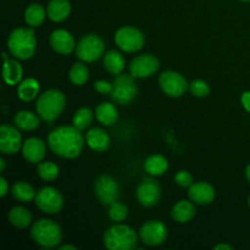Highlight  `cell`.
Instances as JSON below:
<instances>
[{"mask_svg":"<svg viewBox=\"0 0 250 250\" xmlns=\"http://www.w3.org/2000/svg\"><path fill=\"white\" fill-rule=\"evenodd\" d=\"M48 144L55 155L63 159H75L82 151L84 138L75 126H61L49 133Z\"/></svg>","mask_w":250,"mask_h":250,"instance_id":"6da1fadb","label":"cell"},{"mask_svg":"<svg viewBox=\"0 0 250 250\" xmlns=\"http://www.w3.org/2000/svg\"><path fill=\"white\" fill-rule=\"evenodd\" d=\"M10 54L20 60H27L34 55L37 49L36 33L32 28H16L7 38Z\"/></svg>","mask_w":250,"mask_h":250,"instance_id":"7a4b0ae2","label":"cell"},{"mask_svg":"<svg viewBox=\"0 0 250 250\" xmlns=\"http://www.w3.org/2000/svg\"><path fill=\"white\" fill-rule=\"evenodd\" d=\"M66 105V97L61 90L49 89L37 99L36 110L43 121L53 122L62 114Z\"/></svg>","mask_w":250,"mask_h":250,"instance_id":"3957f363","label":"cell"},{"mask_svg":"<svg viewBox=\"0 0 250 250\" xmlns=\"http://www.w3.org/2000/svg\"><path fill=\"white\" fill-rule=\"evenodd\" d=\"M31 238L42 248H55L62 239V231L54 220L41 219L32 225Z\"/></svg>","mask_w":250,"mask_h":250,"instance_id":"277c9868","label":"cell"},{"mask_svg":"<svg viewBox=\"0 0 250 250\" xmlns=\"http://www.w3.org/2000/svg\"><path fill=\"white\" fill-rule=\"evenodd\" d=\"M136 231L127 225L116 224L104 233V246L109 250H132L137 247Z\"/></svg>","mask_w":250,"mask_h":250,"instance_id":"5b68a950","label":"cell"},{"mask_svg":"<svg viewBox=\"0 0 250 250\" xmlns=\"http://www.w3.org/2000/svg\"><path fill=\"white\" fill-rule=\"evenodd\" d=\"M105 51L104 41L97 34H85L76 45V55L84 62L99 60Z\"/></svg>","mask_w":250,"mask_h":250,"instance_id":"8992f818","label":"cell"},{"mask_svg":"<svg viewBox=\"0 0 250 250\" xmlns=\"http://www.w3.org/2000/svg\"><path fill=\"white\" fill-rule=\"evenodd\" d=\"M138 93L134 77L132 75H119L112 82L111 98L120 105H127L134 100Z\"/></svg>","mask_w":250,"mask_h":250,"instance_id":"52a82bcc","label":"cell"},{"mask_svg":"<svg viewBox=\"0 0 250 250\" xmlns=\"http://www.w3.org/2000/svg\"><path fill=\"white\" fill-rule=\"evenodd\" d=\"M144 34L136 27L124 26L115 33V43L126 53H136L144 45Z\"/></svg>","mask_w":250,"mask_h":250,"instance_id":"ba28073f","label":"cell"},{"mask_svg":"<svg viewBox=\"0 0 250 250\" xmlns=\"http://www.w3.org/2000/svg\"><path fill=\"white\" fill-rule=\"evenodd\" d=\"M37 208L44 214L54 215L61 211L63 207L62 194L54 187H43L37 192L34 198Z\"/></svg>","mask_w":250,"mask_h":250,"instance_id":"9c48e42d","label":"cell"},{"mask_svg":"<svg viewBox=\"0 0 250 250\" xmlns=\"http://www.w3.org/2000/svg\"><path fill=\"white\" fill-rule=\"evenodd\" d=\"M139 238L142 243L148 247H158L167 238V227L159 220L146 222L139 229Z\"/></svg>","mask_w":250,"mask_h":250,"instance_id":"30bf717a","label":"cell"},{"mask_svg":"<svg viewBox=\"0 0 250 250\" xmlns=\"http://www.w3.org/2000/svg\"><path fill=\"white\" fill-rule=\"evenodd\" d=\"M159 85L166 95L171 98L182 97L188 89L187 80L176 71H165L159 77Z\"/></svg>","mask_w":250,"mask_h":250,"instance_id":"8fae6325","label":"cell"},{"mask_svg":"<svg viewBox=\"0 0 250 250\" xmlns=\"http://www.w3.org/2000/svg\"><path fill=\"white\" fill-rule=\"evenodd\" d=\"M94 193L102 204L110 205L119 199L120 186L114 177L109 175H103L95 181Z\"/></svg>","mask_w":250,"mask_h":250,"instance_id":"7c38bea8","label":"cell"},{"mask_svg":"<svg viewBox=\"0 0 250 250\" xmlns=\"http://www.w3.org/2000/svg\"><path fill=\"white\" fill-rule=\"evenodd\" d=\"M159 60L151 54H142L129 63V75L134 78H146L153 76L159 70Z\"/></svg>","mask_w":250,"mask_h":250,"instance_id":"4fadbf2b","label":"cell"},{"mask_svg":"<svg viewBox=\"0 0 250 250\" xmlns=\"http://www.w3.org/2000/svg\"><path fill=\"white\" fill-rule=\"evenodd\" d=\"M160 194V186L153 177L143 178L137 187V199L146 208H151L158 204Z\"/></svg>","mask_w":250,"mask_h":250,"instance_id":"5bb4252c","label":"cell"},{"mask_svg":"<svg viewBox=\"0 0 250 250\" xmlns=\"http://www.w3.org/2000/svg\"><path fill=\"white\" fill-rule=\"evenodd\" d=\"M22 144L23 143L19 129L10 125H2L0 127V150L2 154H16L20 148H22Z\"/></svg>","mask_w":250,"mask_h":250,"instance_id":"9a60e30c","label":"cell"},{"mask_svg":"<svg viewBox=\"0 0 250 250\" xmlns=\"http://www.w3.org/2000/svg\"><path fill=\"white\" fill-rule=\"evenodd\" d=\"M50 45L60 55H68L76 49L75 39L66 29H55L50 34Z\"/></svg>","mask_w":250,"mask_h":250,"instance_id":"2e32d148","label":"cell"},{"mask_svg":"<svg viewBox=\"0 0 250 250\" xmlns=\"http://www.w3.org/2000/svg\"><path fill=\"white\" fill-rule=\"evenodd\" d=\"M215 188L208 182L193 183L188 188V197L193 203L198 205H208L214 202Z\"/></svg>","mask_w":250,"mask_h":250,"instance_id":"e0dca14e","label":"cell"},{"mask_svg":"<svg viewBox=\"0 0 250 250\" xmlns=\"http://www.w3.org/2000/svg\"><path fill=\"white\" fill-rule=\"evenodd\" d=\"M46 153V146L42 139L37 137L28 138L22 144V155L28 163L39 164Z\"/></svg>","mask_w":250,"mask_h":250,"instance_id":"ac0fdd59","label":"cell"},{"mask_svg":"<svg viewBox=\"0 0 250 250\" xmlns=\"http://www.w3.org/2000/svg\"><path fill=\"white\" fill-rule=\"evenodd\" d=\"M85 141H87L88 146L92 150L98 151V153H103V151L107 150L110 146V137L104 129L102 128H92L88 131L85 134Z\"/></svg>","mask_w":250,"mask_h":250,"instance_id":"d6986e66","label":"cell"},{"mask_svg":"<svg viewBox=\"0 0 250 250\" xmlns=\"http://www.w3.org/2000/svg\"><path fill=\"white\" fill-rule=\"evenodd\" d=\"M103 65L104 68L111 75H121L122 71L125 70L126 61H125L124 55L117 50H109L104 54L103 58Z\"/></svg>","mask_w":250,"mask_h":250,"instance_id":"ffe728a7","label":"cell"},{"mask_svg":"<svg viewBox=\"0 0 250 250\" xmlns=\"http://www.w3.org/2000/svg\"><path fill=\"white\" fill-rule=\"evenodd\" d=\"M71 12V2L68 0H50L46 7L48 17L54 22H61L68 17Z\"/></svg>","mask_w":250,"mask_h":250,"instance_id":"44dd1931","label":"cell"},{"mask_svg":"<svg viewBox=\"0 0 250 250\" xmlns=\"http://www.w3.org/2000/svg\"><path fill=\"white\" fill-rule=\"evenodd\" d=\"M195 212L197 210H195L193 203L181 200L177 204L173 205L172 210H171V216H172L173 221L178 222V224H187L195 216Z\"/></svg>","mask_w":250,"mask_h":250,"instance_id":"7402d4cb","label":"cell"},{"mask_svg":"<svg viewBox=\"0 0 250 250\" xmlns=\"http://www.w3.org/2000/svg\"><path fill=\"white\" fill-rule=\"evenodd\" d=\"M23 76V68L20 65L19 61L7 59L4 61L2 66V78L5 83L9 85H16L21 82Z\"/></svg>","mask_w":250,"mask_h":250,"instance_id":"603a6c76","label":"cell"},{"mask_svg":"<svg viewBox=\"0 0 250 250\" xmlns=\"http://www.w3.org/2000/svg\"><path fill=\"white\" fill-rule=\"evenodd\" d=\"M94 114L98 121L102 125H104V126H112V125L116 124L117 119H119V112H117L115 105L106 102L98 105L95 107Z\"/></svg>","mask_w":250,"mask_h":250,"instance_id":"cb8c5ba5","label":"cell"},{"mask_svg":"<svg viewBox=\"0 0 250 250\" xmlns=\"http://www.w3.org/2000/svg\"><path fill=\"white\" fill-rule=\"evenodd\" d=\"M168 168V161L161 154H153V155L148 156L144 161V170L146 173H149L153 177L156 176H161L163 173L166 172Z\"/></svg>","mask_w":250,"mask_h":250,"instance_id":"d4e9b609","label":"cell"},{"mask_svg":"<svg viewBox=\"0 0 250 250\" xmlns=\"http://www.w3.org/2000/svg\"><path fill=\"white\" fill-rule=\"evenodd\" d=\"M14 121L17 128L22 129V131H34L41 125L39 115L32 111H27V110L17 112L14 117Z\"/></svg>","mask_w":250,"mask_h":250,"instance_id":"484cf974","label":"cell"},{"mask_svg":"<svg viewBox=\"0 0 250 250\" xmlns=\"http://www.w3.org/2000/svg\"><path fill=\"white\" fill-rule=\"evenodd\" d=\"M7 220L17 229H26L32 224V214L23 207H15L7 214Z\"/></svg>","mask_w":250,"mask_h":250,"instance_id":"4316f807","label":"cell"},{"mask_svg":"<svg viewBox=\"0 0 250 250\" xmlns=\"http://www.w3.org/2000/svg\"><path fill=\"white\" fill-rule=\"evenodd\" d=\"M39 93V82L36 78H27L20 82L17 87V97L22 102H31Z\"/></svg>","mask_w":250,"mask_h":250,"instance_id":"83f0119b","label":"cell"},{"mask_svg":"<svg viewBox=\"0 0 250 250\" xmlns=\"http://www.w3.org/2000/svg\"><path fill=\"white\" fill-rule=\"evenodd\" d=\"M12 197L17 200V202L21 203H29L36 198V190L33 189L31 185H28L27 182H16L11 188Z\"/></svg>","mask_w":250,"mask_h":250,"instance_id":"f1b7e54d","label":"cell"},{"mask_svg":"<svg viewBox=\"0 0 250 250\" xmlns=\"http://www.w3.org/2000/svg\"><path fill=\"white\" fill-rule=\"evenodd\" d=\"M46 15L48 14L42 5L32 4L24 11V21L28 26L38 27L43 23Z\"/></svg>","mask_w":250,"mask_h":250,"instance_id":"f546056e","label":"cell"},{"mask_svg":"<svg viewBox=\"0 0 250 250\" xmlns=\"http://www.w3.org/2000/svg\"><path fill=\"white\" fill-rule=\"evenodd\" d=\"M93 117H94V114H93L92 110L88 109V107H81L73 115L72 124L76 128L83 131V129H87L92 125Z\"/></svg>","mask_w":250,"mask_h":250,"instance_id":"4dcf8cb0","label":"cell"},{"mask_svg":"<svg viewBox=\"0 0 250 250\" xmlns=\"http://www.w3.org/2000/svg\"><path fill=\"white\" fill-rule=\"evenodd\" d=\"M89 78V71L87 66L82 62L73 63L70 70V81L75 85H83Z\"/></svg>","mask_w":250,"mask_h":250,"instance_id":"1f68e13d","label":"cell"},{"mask_svg":"<svg viewBox=\"0 0 250 250\" xmlns=\"http://www.w3.org/2000/svg\"><path fill=\"white\" fill-rule=\"evenodd\" d=\"M37 172H38L39 177L44 181H54L58 178L59 176V166L55 163L51 161H45V163H41L37 166Z\"/></svg>","mask_w":250,"mask_h":250,"instance_id":"d6a6232c","label":"cell"},{"mask_svg":"<svg viewBox=\"0 0 250 250\" xmlns=\"http://www.w3.org/2000/svg\"><path fill=\"white\" fill-rule=\"evenodd\" d=\"M128 215V209L125 204L120 202H114L109 205V217L111 221L120 224V222L125 221V219Z\"/></svg>","mask_w":250,"mask_h":250,"instance_id":"836d02e7","label":"cell"},{"mask_svg":"<svg viewBox=\"0 0 250 250\" xmlns=\"http://www.w3.org/2000/svg\"><path fill=\"white\" fill-rule=\"evenodd\" d=\"M189 90L194 97L204 98L207 97V95H209L210 87L205 81L195 80L189 84Z\"/></svg>","mask_w":250,"mask_h":250,"instance_id":"e575fe53","label":"cell"},{"mask_svg":"<svg viewBox=\"0 0 250 250\" xmlns=\"http://www.w3.org/2000/svg\"><path fill=\"white\" fill-rule=\"evenodd\" d=\"M175 182L182 188H189L193 185V176L188 171H178L175 176Z\"/></svg>","mask_w":250,"mask_h":250,"instance_id":"d590c367","label":"cell"},{"mask_svg":"<svg viewBox=\"0 0 250 250\" xmlns=\"http://www.w3.org/2000/svg\"><path fill=\"white\" fill-rule=\"evenodd\" d=\"M94 89L97 90L98 93H100V94H103V95L111 94L112 83L107 82V81H104V80L95 81V82H94Z\"/></svg>","mask_w":250,"mask_h":250,"instance_id":"8d00e7d4","label":"cell"},{"mask_svg":"<svg viewBox=\"0 0 250 250\" xmlns=\"http://www.w3.org/2000/svg\"><path fill=\"white\" fill-rule=\"evenodd\" d=\"M241 103L244 109L250 114V92H244L241 97Z\"/></svg>","mask_w":250,"mask_h":250,"instance_id":"74e56055","label":"cell"},{"mask_svg":"<svg viewBox=\"0 0 250 250\" xmlns=\"http://www.w3.org/2000/svg\"><path fill=\"white\" fill-rule=\"evenodd\" d=\"M9 192V185H7L6 180L4 177L0 178V197L4 198Z\"/></svg>","mask_w":250,"mask_h":250,"instance_id":"f35d334b","label":"cell"},{"mask_svg":"<svg viewBox=\"0 0 250 250\" xmlns=\"http://www.w3.org/2000/svg\"><path fill=\"white\" fill-rule=\"evenodd\" d=\"M215 250H233V247L229 246V244H217L214 247Z\"/></svg>","mask_w":250,"mask_h":250,"instance_id":"ab89813d","label":"cell"},{"mask_svg":"<svg viewBox=\"0 0 250 250\" xmlns=\"http://www.w3.org/2000/svg\"><path fill=\"white\" fill-rule=\"evenodd\" d=\"M76 250V247L70 246V244H66V246H59V250Z\"/></svg>","mask_w":250,"mask_h":250,"instance_id":"60d3db41","label":"cell"},{"mask_svg":"<svg viewBox=\"0 0 250 250\" xmlns=\"http://www.w3.org/2000/svg\"><path fill=\"white\" fill-rule=\"evenodd\" d=\"M5 167H6V164H5L4 159H0V172H4Z\"/></svg>","mask_w":250,"mask_h":250,"instance_id":"b9f144b4","label":"cell"},{"mask_svg":"<svg viewBox=\"0 0 250 250\" xmlns=\"http://www.w3.org/2000/svg\"><path fill=\"white\" fill-rule=\"evenodd\" d=\"M246 177H247V180L249 181V183H250V164L248 166H247V168H246Z\"/></svg>","mask_w":250,"mask_h":250,"instance_id":"7bdbcfd3","label":"cell"},{"mask_svg":"<svg viewBox=\"0 0 250 250\" xmlns=\"http://www.w3.org/2000/svg\"><path fill=\"white\" fill-rule=\"evenodd\" d=\"M2 59H4V61H5V60H7V59H9V58H7V54H6V53L2 54Z\"/></svg>","mask_w":250,"mask_h":250,"instance_id":"ee69618b","label":"cell"},{"mask_svg":"<svg viewBox=\"0 0 250 250\" xmlns=\"http://www.w3.org/2000/svg\"><path fill=\"white\" fill-rule=\"evenodd\" d=\"M248 204H249V208H250V195H249V200H248Z\"/></svg>","mask_w":250,"mask_h":250,"instance_id":"f6af8a7d","label":"cell"},{"mask_svg":"<svg viewBox=\"0 0 250 250\" xmlns=\"http://www.w3.org/2000/svg\"><path fill=\"white\" fill-rule=\"evenodd\" d=\"M241 1H250V0H241Z\"/></svg>","mask_w":250,"mask_h":250,"instance_id":"bcb514c9","label":"cell"}]
</instances>
